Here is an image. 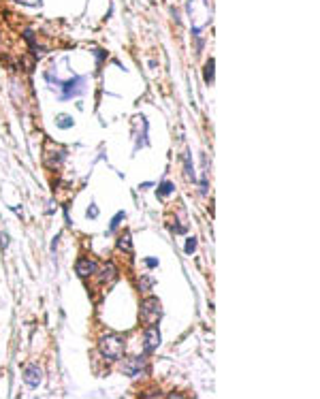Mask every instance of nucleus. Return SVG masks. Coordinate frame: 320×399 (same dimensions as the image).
<instances>
[{"instance_id": "1", "label": "nucleus", "mask_w": 320, "mask_h": 399, "mask_svg": "<svg viewBox=\"0 0 320 399\" xmlns=\"http://www.w3.org/2000/svg\"><path fill=\"white\" fill-rule=\"evenodd\" d=\"M98 350L107 361H120L122 355H124V339L115 333H109V335L101 337L98 342Z\"/></svg>"}, {"instance_id": "2", "label": "nucleus", "mask_w": 320, "mask_h": 399, "mask_svg": "<svg viewBox=\"0 0 320 399\" xmlns=\"http://www.w3.org/2000/svg\"><path fill=\"white\" fill-rule=\"evenodd\" d=\"M160 314H162V308H160V301L156 297H148L141 301L139 318H141L145 325H156V322L160 320Z\"/></svg>"}, {"instance_id": "3", "label": "nucleus", "mask_w": 320, "mask_h": 399, "mask_svg": "<svg viewBox=\"0 0 320 399\" xmlns=\"http://www.w3.org/2000/svg\"><path fill=\"white\" fill-rule=\"evenodd\" d=\"M158 346H160L158 322H156V325H148V327H145V333H143V348H145V352H154Z\"/></svg>"}, {"instance_id": "4", "label": "nucleus", "mask_w": 320, "mask_h": 399, "mask_svg": "<svg viewBox=\"0 0 320 399\" xmlns=\"http://www.w3.org/2000/svg\"><path fill=\"white\" fill-rule=\"evenodd\" d=\"M84 84H85V79H84V77H73V79L64 81V84L60 86V88H62V98L79 96V94L84 92Z\"/></svg>"}, {"instance_id": "5", "label": "nucleus", "mask_w": 320, "mask_h": 399, "mask_svg": "<svg viewBox=\"0 0 320 399\" xmlns=\"http://www.w3.org/2000/svg\"><path fill=\"white\" fill-rule=\"evenodd\" d=\"M122 372H124L126 376H130V378H137V376H141L143 372H148V367H145V359H141V356L128 359L124 365H122Z\"/></svg>"}, {"instance_id": "6", "label": "nucleus", "mask_w": 320, "mask_h": 399, "mask_svg": "<svg viewBox=\"0 0 320 399\" xmlns=\"http://www.w3.org/2000/svg\"><path fill=\"white\" fill-rule=\"evenodd\" d=\"M75 269H77L79 278H90V275H94L98 271V263L94 261V258H90V256H84V258H79V261H77Z\"/></svg>"}, {"instance_id": "7", "label": "nucleus", "mask_w": 320, "mask_h": 399, "mask_svg": "<svg viewBox=\"0 0 320 399\" xmlns=\"http://www.w3.org/2000/svg\"><path fill=\"white\" fill-rule=\"evenodd\" d=\"M24 382L30 386V389H37V386L43 382V369L39 365H28L24 369Z\"/></svg>"}, {"instance_id": "8", "label": "nucleus", "mask_w": 320, "mask_h": 399, "mask_svg": "<svg viewBox=\"0 0 320 399\" xmlns=\"http://www.w3.org/2000/svg\"><path fill=\"white\" fill-rule=\"evenodd\" d=\"M96 273H101V278H98V280H101L103 284H111V282L118 280V269H115L113 263H107V265H105L101 271H96Z\"/></svg>"}, {"instance_id": "9", "label": "nucleus", "mask_w": 320, "mask_h": 399, "mask_svg": "<svg viewBox=\"0 0 320 399\" xmlns=\"http://www.w3.org/2000/svg\"><path fill=\"white\" fill-rule=\"evenodd\" d=\"M24 37H26L28 43H30V47H32V54H34V56L41 58V56L45 54V49H43V47H37V41H34V37H32V30H26V32H24Z\"/></svg>"}, {"instance_id": "10", "label": "nucleus", "mask_w": 320, "mask_h": 399, "mask_svg": "<svg viewBox=\"0 0 320 399\" xmlns=\"http://www.w3.org/2000/svg\"><path fill=\"white\" fill-rule=\"evenodd\" d=\"M73 124H75V120H73L71 115H66V113H60V115L56 117V126L58 128H71Z\"/></svg>"}, {"instance_id": "11", "label": "nucleus", "mask_w": 320, "mask_h": 399, "mask_svg": "<svg viewBox=\"0 0 320 399\" xmlns=\"http://www.w3.org/2000/svg\"><path fill=\"white\" fill-rule=\"evenodd\" d=\"M118 248H120V250H126V252H130V250H132L130 233H122V235H120V239H118Z\"/></svg>"}, {"instance_id": "12", "label": "nucleus", "mask_w": 320, "mask_h": 399, "mask_svg": "<svg viewBox=\"0 0 320 399\" xmlns=\"http://www.w3.org/2000/svg\"><path fill=\"white\" fill-rule=\"evenodd\" d=\"M213 64H216V62H213V58H209L207 64H205V81H207V84H212V81H213Z\"/></svg>"}, {"instance_id": "13", "label": "nucleus", "mask_w": 320, "mask_h": 399, "mask_svg": "<svg viewBox=\"0 0 320 399\" xmlns=\"http://www.w3.org/2000/svg\"><path fill=\"white\" fill-rule=\"evenodd\" d=\"M173 190H175V188H173V184H169V181H165V184H162V186H160L158 195H160V197H165V195H171V192H173Z\"/></svg>"}, {"instance_id": "14", "label": "nucleus", "mask_w": 320, "mask_h": 399, "mask_svg": "<svg viewBox=\"0 0 320 399\" xmlns=\"http://www.w3.org/2000/svg\"><path fill=\"white\" fill-rule=\"evenodd\" d=\"M122 218H124V211H120V214H118V216H115V218H113L111 226H109V233H113L115 228H118V224H120V220H122Z\"/></svg>"}, {"instance_id": "15", "label": "nucleus", "mask_w": 320, "mask_h": 399, "mask_svg": "<svg viewBox=\"0 0 320 399\" xmlns=\"http://www.w3.org/2000/svg\"><path fill=\"white\" fill-rule=\"evenodd\" d=\"M15 2H20V4H28V7H39V4H41V0H15Z\"/></svg>"}, {"instance_id": "16", "label": "nucleus", "mask_w": 320, "mask_h": 399, "mask_svg": "<svg viewBox=\"0 0 320 399\" xmlns=\"http://www.w3.org/2000/svg\"><path fill=\"white\" fill-rule=\"evenodd\" d=\"M149 284H154V280H152V278H145L143 282H139V288H141V290H145V288H148Z\"/></svg>"}, {"instance_id": "17", "label": "nucleus", "mask_w": 320, "mask_h": 399, "mask_svg": "<svg viewBox=\"0 0 320 399\" xmlns=\"http://www.w3.org/2000/svg\"><path fill=\"white\" fill-rule=\"evenodd\" d=\"M194 248H196V242H194V239H190V242L186 244V252H188V254H190V252L194 250Z\"/></svg>"}, {"instance_id": "18", "label": "nucleus", "mask_w": 320, "mask_h": 399, "mask_svg": "<svg viewBox=\"0 0 320 399\" xmlns=\"http://www.w3.org/2000/svg\"><path fill=\"white\" fill-rule=\"evenodd\" d=\"M145 265L148 267H158V261H156V258H145Z\"/></svg>"}, {"instance_id": "19", "label": "nucleus", "mask_w": 320, "mask_h": 399, "mask_svg": "<svg viewBox=\"0 0 320 399\" xmlns=\"http://www.w3.org/2000/svg\"><path fill=\"white\" fill-rule=\"evenodd\" d=\"M96 216H98V209L94 207V205H92V207L88 209V218H96Z\"/></svg>"}]
</instances>
